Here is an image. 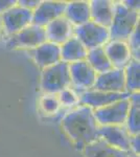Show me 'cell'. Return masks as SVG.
Segmentation results:
<instances>
[{
  "label": "cell",
  "mask_w": 140,
  "mask_h": 157,
  "mask_svg": "<svg viewBox=\"0 0 140 157\" xmlns=\"http://www.w3.org/2000/svg\"><path fill=\"white\" fill-rule=\"evenodd\" d=\"M62 125L66 134L80 149L100 138L93 109L87 106H81L68 113L63 118Z\"/></svg>",
  "instance_id": "cell-1"
},
{
  "label": "cell",
  "mask_w": 140,
  "mask_h": 157,
  "mask_svg": "<svg viewBox=\"0 0 140 157\" xmlns=\"http://www.w3.org/2000/svg\"><path fill=\"white\" fill-rule=\"evenodd\" d=\"M139 24L138 11L127 7L123 3H115L114 16L109 27L111 41H126Z\"/></svg>",
  "instance_id": "cell-2"
},
{
  "label": "cell",
  "mask_w": 140,
  "mask_h": 157,
  "mask_svg": "<svg viewBox=\"0 0 140 157\" xmlns=\"http://www.w3.org/2000/svg\"><path fill=\"white\" fill-rule=\"evenodd\" d=\"M70 84L71 78L68 63L60 61L57 64L43 70L41 87L42 90L48 94L60 93L62 90L68 88Z\"/></svg>",
  "instance_id": "cell-3"
},
{
  "label": "cell",
  "mask_w": 140,
  "mask_h": 157,
  "mask_svg": "<svg viewBox=\"0 0 140 157\" xmlns=\"http://www.w3.org/2000/svg\"><path fill=\"white\" fill-rule=\"evenodd\" d=\"M74 34L87 50L103 47L110 40L109 29H106L91 20L87 23L76 26Z\"/></svg>",
  "instance_id": "cell-4"
},
{
  "label": "cell",
  "mask_w": 140,
  "mask_h": 157,
  "mask_svg": "<svg viewBox=\"0 0 140 157\" xmlns=\"http://www.w3.org/2000/svg\"><path fill=\"white\" fill-rule=\"evenodd\" d=\"M129 108L130 100L126 98L93 110V113L99 126H123L127 121Z\"/></svg>",
  "instance_id": "cell-5"
},
{
  "label": "cell",
  "mask_w": 140,
  "mask_h": 157,
  "mask_svg": "<svg viewBox=\"0 0 140 157\" xmlns=\"http://www.w3.org/2000/svg\"><path fill=\"white\" fill-rule=\"evenodd\" d=\"M46 41L44 27L30 24L17 34L12 35L7 40L6 46L9 48H36Z\"/></svg>",
  "instance_id": "cell-6"
},
{
  "label": "cell",
  "mask_w": 140,
  "mask_h": 157,
  "mask_svg": "<svg viewBox=\"0 0 140 157\" xmlns=\"http://www.w3.org/2000/svg\"><path fill=\"white\" fill-rule=\"evenodd\" d=\"M3 30L9 35H15L32 23V11L15 6L1 15Z\"/></svg>",
  "instance_id": "cell-7"
},
{
  "label": "cell",
  "mask_w": 140,
  "mask_h": 157,
  "mask_svg": "<svg viewBox=\"0 0 140 157\" xmlns=\"http://www.w3.org/2000/svg\"><path fill=\"white\" fill-rule=\"evenodd\" d=\"M66 9L65 1H41L35 11H32V23L37 26L45 27L49 22L64 16Z\"/></svg>",
  "instance_id": "cell-8"
},
{
  "label": "cell",
  "mask_w": 140,
  "mask_h": 157,
  "mask_svg": "<svg viewBox=\"0 0 140 157\" xmlns=\"http://www.w3.org/2000/svg\"><path fill=\"white\" fill-rule=\"evenodd\" d=\"M94 90L105 92H126V78L124 70L119 68H112L111 70L96 75Z\"/></svg>",
  "instance_id": "cell-9"
},
{
  "label": "cell",
  "mask_w": 140,
  "mask_h": 157,
  "mask_svg": "<svg viewBox=\"0 0 140 157\" xmlns=\"http://www.w3.org/2000/svg\"><path fill=\"white\" fill-rule=\"evenodd\" d=\"M130 95L131 93L128 91L126 92H105V91L90 90L86 91L81 95L80 102L84 106H87V107L96 110V109L106 107V106L116 103L118 101L129 98Z\"/></svg>",
  "instance_id": "cell-10"
},
{
  "label": "cell",
  "mask_w": 140,
  "mask_h": 157,
  "mask_svg": "<svg viewBox=\"0 0 140 157\" xmlns=\"http://www.w3.org/2000/svg\"><path fill=\"white\" fill-rule=\"evenodd\" d=\"M98 133L99 137L108 145L119 150L132 152L130 145L131 135L123 126H99Z\"/></svg>",
  "instance_id": "cell-11"
},
{
  "label": "cell",
  "mask_w": 140,
  "mask_h": 157,
  "mask_svg": "<svg viewBox=\"0 0 140 157\" xmlns=\"http://www.w3.org/2000/svg\"><path fill=\"white\" fill-rule=\"evenodd\" d=\"M69 72L71 83L80 89L92 88L97 75L86 60L69 64Z\"/></svg>",
  "instance_id": "cell-12"
},
{
  "label": "cell",
  "mask_w": 140,
  "mask_h": 157,
  "mask_svg": "<svg viewBox=\"0 0 140 157\" xmlns=\"http://www.w3.org/2000/svg\"><path fill=\"white\" fill-rule=\"evenodd\" d=\"M103 47L113 68L123 69L132 60L131 50L126 41H110Z\"/></svg>",
  "instance_id": "cell-13"
},
{
  "label": "cell",
  "mask_w": 140,
  "mask_h": 157,
  "mask_svg": "<svg viewBox=\"0 0 140 157\" xmlns=\"http://www.w3.org/2000/svg\"><path fill=\"white\" fill-rule=\"evenodd\" d=\"M44 29L47 41L60 45V46L72 37L73 33L72 24L64 16L49 22Z\"/></svg>",
  "instance_id": "cell-14"
},
{
  "label": "cell",
  "mask_w": 140,
  "mask_h": 157,
  "mask_svg": "<svg viewBox=\"0 0 140 157\" xmlns=\"http://www.w3.org/2000/svg\"><path fill=\"white\" fill-rule=\"evenodd\" d=\"M32 56L36 63L45 69L61 61V47L60 45L46 41L34 48Z\"/></svg>",
  "instance_id": "cell-15"
},
{
  "label": "cell",
  "mask_w": 140,
  "mask_h": 157,
  "mask_svg": "<svg viewBox=\"0 0 140 157\" xmlns=\"http://www.w3.org/2000/svg\"><path fill=\"white\" fill-rule=\"evenodd\" d=\"M89 3H90L91 21L109 29L113 20L115 3L108 0H93Z\"/></svg>",
  "instance_id": "cell-16"
},
{
  "label": "cell",
  "mask_w": 140,
  "mask_h": 157,
  "mask_svg": "<svg viewBox=\"0 0 140 157\" xmlns=\"http://www.w3.org/2000/svg\"><path fill=\"white\" fill-rule=\"evenodd\" d=\"M85 157H131L132 152H127L114 148L106 143L104 139L98 138L97 140L89 144L83 149Z\"/></svg>",
  "instance_id": "cell-17"
},
{
  "label": "cell",
  "mask_w": 140,
  "mask_h": 157,
  "mask_svg": "<svg viewBox=\"0 0 140 157\" xmlns=\"http://www.w3.org/2000/svg\"><path fill=\"white\" fill-rule=\"evenodd\" d=\"M64 17L71 24L80 26L90 21V3L88 1L66 2Z\"/></svg>",
  "instance_id": "cell-18"
},
{
  "label": "cell",
  "mask_w": 140,
  "mask_h": 157,
  "mask_svg": "<svg viewBox=\"0 0 140 157\" xmlns=\"http://www.w3.org/2000/svg\"><path fill=\"white\" fill-rule=\"evenodd\" d=\"M61 61L68 64L86 60L88 50L76 37H71L61 45Z\"/></svg>",
  "instance_id": "cell-19"
},
{
  "label": "cell",
  "mask_w": 140,
  "mask_h": 157,
  "mask_svg": "<svg viewBox=\"0 0 140 157\" xmlns=\"http://www.w3.org/2000/svg\"><path fill=\"white\" fill-rule=\"evenodd\" d=\"M130 100V108L128 116H127V131L130 135H138L140 131V121H139V113H140V97L139 92L131 93L129 98Z\"/></svg>",
  "instance_id": "cell-20"
},
{
  "label": "cell",
  "mask_w": 140,
  "mask_h": 157,
  "mask_svg": "<svg viewBox=\"0 0 140 157\" xmlns=\"http://www.w3.org/2000/svg\"><path fill=\"white\" fill-rule=\"evenodd\" d=\"M86 61L97 75L109 71L113 68L111 62L107 57L105 50H104V47H97V48L88 50Z\"/></svg>",
  "instance_id": "cell-21"
},
{
  "label": "cell",
  "mask_w": 140,
  "mask_h": 157,
  "mask_svg": "<svg viewBox=\"0 0 140 157\" xmlns=\"http://www.w3.org/2000/svg\"><path fill=\"white\" fill-rule=\"evenodd\" d=\"M126 78V89L130 93L139 92V61L132 59L130 63L123 68Z\"/></svg>",
  "instance_id": "cell-22"
},
{
  "label": "cell",
  "mask_w": 140,
  "mask_h": 157,
  "mask_svg": "<svg viewBox=\"0 0 140 157\" xmlns=\"http://www.w3.org/2000/svg\"><path fill=\"white\" fill-rule=\"evenodd\" d=\"M40 105H41L44 112L48 113V114H53L59 110L61 104L58 97H55L53 94H47L41 98Z\"/></svg>",
  "instance_id": "cell-23"
},
{
  "label": "cell",
  "mask_w": 140,
  "mask_h": 157,
  "mask_svg": "<svg viewBox=\"0 0 140 157\" xmlns=\"http://www.w3.org/2000/svg\"><path fill=\"white\" fill-rule=\"evenodd\" d=\"M129 47L131 50V55L133 56L134 60L139 61V24L136 26L132 35L129 37Z\"/></svg>",
  "instance_id": "cell-24"
},
{
  "label": "cell",
  "mask_w": 140,
  "mask_h": 157,
  "mask_svg": "<svg viewBox=\"0 0 140 157\" xmlns=\"http://www.w3.org/2000/svg\"><path fill=\"white\" fill-rule=\"evenodd\" d=\"M58 98L60 101V104L64 106H72L78 102V98L74 93V91L68 89V88L61 91Z\"/></svg>",
  "instance_id": "cell-25"
},
{
  "label": "cell",
  "mask_w": 140,
  "mask_h": 157,
  "mask_svg": "<svg viewBox=\"0 0 140 157\" xmlns=\"http://www.w3.org/2000/svg\"><path fill=\"white\" fill-rule=\"evenodd\" d=\"M40 2L41 1H39V0H20V1H17V6L27 9L29 11H35L40 4Z\"/></svg>",
  "instance_id": "cell-26"
},
{
  "label": "cell",
  "mask_w": 140,
  "mask_h": 157,
  "mask_svg": "<svg viewBox=\"0 0 140 157\" xmlns=\"http://www.w3.org/2000/svg\"><path fill=\"white\" fill-rule=\"evenodd\" d=\"M130 145H131L132 153L138 156L139 155V134L138 135H131Z\"/></svg>",
  "instance_id": "cell-27"
},
{
  "label": "cell",
  "mask_w": 140,
  "mask_h": 157,
  "mask_svg": "<svg viewBox=\"0 0 140 157\" xmlns=\"http://www.w3.org/2000/svg\"><path fill=\"white\" fill-rule=\"evenodd\" d=\"M16 3L17 1H15V0H0V16L3 13H6L7 10L16 6Z\"/></svg>",
  "instance_id": "cell-28"
},
{
  "label": "cell",
  "mask_w": 140,
  "mask_h": 157,
  "mask_svg": "<svg viewBox=\"0 0 140 157\" xmlns=\"http://www.w3.org/2000/svg\"><path fill=\"white\" fill-rule=\"evenodd\" d=\"M123 3L131 10H135V11L139 10V1H129L128 0V1H123Z\"/></svg>",
  "instance_id": "cell-29"
},
{
  "label": "cell",
  "mask_w": 140,
  "mask_h": 157,
  "mask_svg": "<svg viewBox=\"0 0 140 157\" xmlns=\"http://www.w3.org/2000/svg\"><path fill=\"white\" fill-rule=\"evenodd\" d=\"M3 32V24H2V20H1V17H0V35L1 33Z\"/></svg>",
  "instance_id": "cell-30"
},
{
  "label": "cell",
  "mask_w": 140,
  "mask_h": 157,
  "mask_svg": "<svg viewBox=\"0 0 140 157\" xmlns=\"http://www.w3.org/2000/svg\"><path fill=\"white\" fill-rule=\"evenodd\" d=\"M131 157H139V156H137V155H135V154H132V156Z\"/></svg>",
  "instance_id": "cell-31"
}]
</instances>
